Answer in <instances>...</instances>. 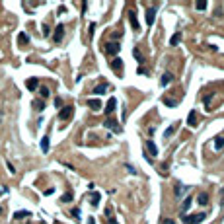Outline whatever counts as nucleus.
<instances>
[{
	"instance_id": "obj_1",
	"label": "nucleus",
	"mask_w": 224,
	"mask_h": 224,
	"mask_svg": "<svg viewBox=\"0 0 224 224\" xmlns=\"http://www.w3.org/2000/svg\"><path fill=\"white\" fill-rule=\"evenodd\" d=\"M205 218H207L205 213H199V214H183V216H181V220H183L185 224H201Z\"/></svg>"
},
{
	"instance_id": "obj_2",
	"label": "nucleus",
	"mask_w": 224,
	"mask_h": 224,
	"mask_svg": "<svg viewBox=\"0 0 224 224\" xmlns=\"http://www.w3.org/2000/svg\"><path fill=\"white\" fill-rule=\"evenodd\" d=\"M72 113H74V107H72V105H62V109L59 111V119L61 121H66V119L72 117Z\"/></svg>"
},
{
	"instance_id": "obj_3",
	"label": "nucleus",
	"mask_w": 224,
	"mask_h": 224,
	"mask_svg": "<svg viewBox=\"0 0 224 224\" xmlns=\"http://www.w3.org/2000/svg\"><path fill=\"white\" fill-rule=\"evenodd\" d=\"M62 37H64V25H62V24H59V25L55 27L53 41H55V43H61V41H62Z\"/></svg>"
},
{
	"instance_id": "obj_4",
	"label": "nucleus",
	"mask_w": 224,
	"mask_h": 224,
	"mask_svg": "<svg viewBox=\"0 0 224 224\" xmlns=\"http://www.w3.org/2000/svg\"><path fill=\"white\" fill-rule=\"evenodd\" d=\"M119 49H121V45H119V43L111 41V43H107V45L103 47V51H105L107 55H115V53H119Z\"/></svg>"
},
{
	"instance_id": "obj_5",
	"label": "nucleus",
	"mask_w": 224,
	"mask_h": 224,
	"mask_svg": "<svg viewBox=\"0 0 224 224\" xmlns=\"http://www.w3.org/2000/svg\"><path fill=\"white\" fill-rule=\"evenodd\" d=\"M129 20H131V25H133V30H135V31H136V30H140L139 20H136V12H135V10L129 12Z\"/></svg>"
},
{
	"instance_id": "obj_6",
	"label": "nucleus",
	"mask_w": 224,
	"mask_h": 224,
	"mask_svg": "<svg viewBox=\"0 0 224 224\" xmlns=\"http://www.w3.org/2000/svg\"><path fill=\"white\" fill-rule=\"evenodd\" d=\"M115 107H117V99H115V98H109V102H107V105H105V113L111 115V113L115 111Z\"/></svg>"
},
{
	"instance_id": "obj_7",
	"label": "nucleus",
	"mask_w": 224,
	"mask_h": 224,
	"mask_svg": "<svg viewBox=\"0 0 224 224\" xmlns=\"http://www.w3.org/2000/svg\"><path fill=\"white\" fill-rule=\"evenodd\" d=\"M154 20H156V6H154V8H148V10H146V21H148V25H152Z\"/></svg>"
},
{
	"instance_id": "obj_8",
	"label": "nucleus",
	"mask_w": 224,
	"mask_h": 224,
	"mask_svg": "<svg viewBox=\"0 0 224 224\" xmlns=\"http://www.w3.org/2000/svg\"><path fill=\"white\" fill-rule=\"evenodd\" d=\"M25 86H27V90L35 92V90H37V86H39V80H37V78H30V80L25 82Z\"/></svg>"
},
{
	"instance_id": "obj_9",
	"label": "nucleus",
	"mask_w": 224,
	"mask_h": 224,
	"mask_svg": "<svg viewBox=\"0 0 224 224\" xmlns=\"http://www.w3.org/2000/svg\"><path fill=\"white\" fill-rule=\"evenodd\" d=\"M171 80H173V76L170 74V72H164L162 78H160V84L162 86H168V84H171Z\"/></svg>"
},
{
	"instance_id": "obj_10",
	"label": "nucleus",
	"mask_w": 224,
	"mask_h": 224,
	"mask_svg": "<svg viewBox=\"0 0 224 224\" xmlns=\"http://www.w3.org/2000/svg\"><path fill=\"white\" fill-rule=\"evenodd\" d=\"M187 123H189V127H197V111H189Z\"/></svg>"
},
{
	"instance_id": "obj_11",
	"label": "nucleus",
	"mask_w": 224,
	"mask_h": 224,
	"mask_svg": "<svg viewBox=\"0 0 224 224\" xmlns=\"http://www.w3.org/2000/svg\"><path fill=\"white\" fill-rule=\"evenodd\" d=\"M111 68H113L115 72H123V62H121V59H113V61H111Z\"/></svg>"
},
{
	"instance_id": "obj_12",
	"label": "nucleus",
	"mask_w": 224,
	"mask_h": 224,
	"mask_svg": "<svg viewBox=\"0 0 224 224\" xmlns=\"http://www.w3.org/2000/svg\"><path fill=\"white\" fill-rule=\"evenodd\" d=\"M146 148H148L150 156H158V148H156V144H154L152 140H148V142H146Z\"/></svg>"
},
{
	"instance_id": "obj_13",
	"label": "nucleus",
	"mask_w": 224,
	"mask_h": 224,
	"mask_svg": "<svg viewBox=\"0 0 224 224\" xmlns=\"http://www.w3.org/2000/svg\"><path fill=\"white\" fill-rule=\"evenodd\" d=\"M105 127L113 129L115 133H119V131H121V129H119V125H117V121H113V119H107V121H105Z\"/></svg>"
},
{
	"instance_id": "obj_14",
	"label": "nucleus",
	"mask_w": 224,
	"mask_h": 224,
	"mask_svg": "<svg viewBox=\"0 0 224 224\" xmlns=\"http://www.w3.org/2000/svg\"><path fill=\"white\" fill-rule=\"evenodd\" d=\"M27 216H31L30 211H18L16 214H14V218H16V220H21V218H27Z\"/></svg>"
},
{
	"instance_id": "obj_15",
	"label": "nucleus",
	"mask_w": 224,
	"mask_h": 224,
	"mask_svg": "<svg viewBox=\"0 0 224 224\" xmlns=\"http://www.w3.org/2000/svg\"><path fill=\"white\" fill-rule=\"evenodd\" d=\"M197 201H199V205H203V207L208 205V193H199V199Z\"/></svg>"
},
{
	"instance_id": "obj_16",
	"label": "nucleus",
	"mask_w": 224,
	"mask_h": 224,
	"mask_svg": "<svg viewBox=\"0 0 224 224\" xmlns=\"http://www.w3.org/2000/svg\"><path fill=\"white\" fill-rule=\"evenodd\" d=\"M18 43H20V45H27V43H30L27 33H20V35H18Z\"/></svg>"
},
{
	"instance_id": "obj_17",
	"label": "nucleus",
	"mask_w": 224,
	"mask_h": 224,
	"mask_svg": "<svg viewBox=\"0 0 224 224\" xmlns=\"http://www.w3.org/2000/svg\"><path fill=\"white\" fill-rule=\"evenodd\" d=\"M105 90H107V84H99V86H96V88H94V94H96V96H102Z\"/></svg>"
},
{
	"instance_id": "obj_18",
	"label": "nucleus",
	"mask_w": 224,
	"mask_h": 224,
	"mask_svg": "<svg viewBox=\"0 0 224 224\" xmlns=\"http://www.w3.org/2000/svg\"><path fill=\"white\" fill-rule=\"evenodd\" d=\"M179 41H181V33L177 31V33H173V35H171V39H170V45H177Z\"/></svg>"
},
{
	"instance_id": "obj_19",
	"label": "nucleus",
	"mask_w": 224,
	"mask_h": 224,
	"mask_svg": "<svg viewBox=\"0 0 224 224\" xmlns=\"http://www.w3.org/2000/svg\"><path fill=\"white\" fill-rule=\"evenodd\" d=\"M41 150L43 152H49V136H43L41 139Z\"/></svg>"
},
{
	"instance_id": "obj_20",
	"label": "nucleus",
	"mask_w": 224,
	"mask_h": 224,
	"mask_svg": "<svg viewBox=\"0 0 224 224\" xmlns=\"http://www.w3.org/2000/svg\"><path fill=\"white\" fill-rule=\"evenodd\" d=\"M187 189H189L187 185H181V183H177V185H176V195L179 197V195H181V193H185Z\"/></svg>"
},
{
	"instance_id": "obj_21",
	"label": "nucleus",
	"mask_w": 224,
	"mask_h": 224,
	"mask_svg": "<svg viewBox=\"0 0 224 224\" xmlns=\"http://www.w3.org/2000/svg\"><path fill=\"white\" fill-rule=\"evenodd\" d=\"M222 146H224V139H222V136H216V139H214V148L220 150Z\"/></svg>"
},
{
	"instance_id": "obj_22",
	"label": "nucleus",
	"mask_w": 224,
	"mask_h": 224,
	"mask_svg": "<svg viewBox=\"0 0 224 224\" xmlns=\"http://www.w3.org/2000/svg\"><path fill=\"white\" fill-rule=\"evenodd\" d=\"M88 103H90V107H92V109H94V111H98V109H99V107H102V103H99V102H98V99H90V102H88Z\"/></svg>"
},
{
	"instance_id": "obj_23",
	"label": "nucleus",
	"mask_w": 224,
	"mask_h": 224,
	"mask_svg": "<svg viewBox=\"0 0 224 224\" xmlns=\"http://www.w3.org/2000/svg\"><path fill=\"white\" fill-rule=\"evenodd\" d=\"M133 55L136 57V61H139V62H144V57H142V53L139 51V49H133Z\"/></svg>"
},
{
	"instance_id": "obj_24",
	"label": "nucleus",
	"mask_w": 224,
	"mask_h": 224,
	"mask_svg": "<svg viewBox=\"0 0 224 224\" xmlns=\"http://www.w3.org/2000/svg\"><path fill=\"white\" fill-rule=\"evenodd\" d=\"M162 102H164L166 105H168V107H176V105H177V102H176V99H168V98H164Z\"/></svg>"
},
{
	"instance_id": "obj_25",
	"label": "nucleus",
	"mask_w": 224,
	"mask_h": 224,
	"mask_svg": "<svg viewBox=\"0 0 224 224\" xmlns=\"http://www.w3.org/2000/svg\"><path fill=\"white\" fill-rule=\"evenodd\" d=\"M33 107H35L37 111H43V109H45V103H43V102H39V99H37V102H33Z\"/></svg>"
},
{
	"instance_id": "obj_26",
	"label": "nucleus",
	"mask_w": 224,
	"mask_h": 224,
	"mask_svg": "<svg viewBox=\"0 0 224 224\" xmlns=\"http://www.w3.org/2000/svg\"><path fill=\"white\" fill-rule=\"evenodd\" d=\"M191 201H193L191 197H187V199L183 201V207H181V211H183V213H185V211H187V208H189V207H191Z\"/></svg>"
},
{
	"instance_id": "obj_27",
	"label": "nucleus",
	"mask_w": 224,
	"mask_h": 224,
	"mask_svg": "<svg viewBox=\"0 0 224 224\" xmlns=\"http://www.w3.org/2000/svg\"><path fill=\"white\" fill-rule=\"evenodd\" d=\"M98 205H99V195L94 193V195H92V207H98Z\"/></svg>"
},
{
	"instance_id": "obj_28",
	"label": "nucleus",
	"mask_w": 224,
	"mask_h": 224,
	"mask_svg": "<svg viewBox=\"0 0 224 224\" xmlns=\"http://www.w3.org/2000/svg\"><path fill=\"white\" fill-rule=\"evenodd\" d=\"M61 201H62V203H70V201H72V193H64L62 197H61Z\"/></svg>"
},
{
	"instance_id": "obj_29",
	"label": "nucleus",
	"mask_w": 224,
	"mask_h": 224,
	"mask_svg": "<svg viewBox=\"0 0 224 224\" xmlns=\"http://www.w3.org/2000/svg\"><path fill=\"white\" fill-rule=\"evenodd\" d=\"M39 94H41V98H49V88L43 86V88H39Z\"/></svg>"
},
{
	"instance_id": "obj_30",
	"label": "nucleus",
	"mask_w": 224,
	"mask_h": 224,
	"mask_svg": "<svg viewBox=\"0 0 224 224\" xmlns=\"http://www.w3.org/2000/svg\"><path fill=\"white\" fill-rule=\"evenodd\" d=\"M173 133H176V125H171V127L168 129V131H166V139H168V136H171Z\"/></svg>"
},
{
	"instance_id": "obj_31",
	"label": "nucleus",
	"mask_w": 224,
	"mask_h": 224,
	"mask_svg": "<svg viewBox=\"0 0 224 224\" xmlns=\"http://www.w3.org/2000/svg\"><path fill=\"white\" fill-rule=\"evenodd\" d=\"M74 218H80V208H72V213H70Z\"/></svg>"
},
{
	"instance_id": "obj_32",
	"label": "nucleus",
	"mask_w": 224,
	"mask_h": 224,
	"mask_svg": "<svg viewBox=\"0 0 224 224\" xmlns=\"http://www.w3.org/2000/svg\"><path fill=\"white\" fill-rule=\"evenodd\" d=\"M55 107H61L62 109V99L61 98H55Z\"/></svg>"
},
{
	"instance_id": "obj_33",
	"label": "nucleus",
	"mask_w": 224,
	"mask_h": 224,
	"mask_svg": "<svg viewBox=\"0 0 224 224\" xmlns=\"http://www.w3.org/2000/svg\"><path fill=\"white\" fill-rule=\"evenodd\" d=\"M207 8V2H199L197 4V10H205Z\"/></svg>"
},
{
	"instance_id": "obj_34",
	"label": "nucleus",
	"mask_w": 224,
	"mask_h": 224,
	"mask_svg": "<svg viewBox=\"0 0 224 224\" xmlns=\"http://www.w3.org/2000/svg\"><path fill=\"white\" fill-rule=\"evenodd\" d=\"M6 166H8V171H10V173H16V168H14V166H12L10 162H8V164H6Z\"/></svg>"
},
{
	"instance_id": "obj_35",
	"label": "nucleus",
	"mask_w": 224,
	"mask_h": 224,
	"mask_svg": "<svg viewBox=\"0 0 224 224\" xmlns=\"http://www.w3.org/2000/svg\"><path fill=\"white\" fill-rule=\"evenodd\" d=\"M162 224H176V222H173L171 218H166V220H162Z\"/></svg>"
},
{
	"instance_id": "obj_36",
	"label": "nucleus",
	"mask_w": 224,
	"mask_h": 224,
	"mask_svg": "<svg viewBox=\"0 0 224 224\" xmlns=\"http://www.w3.org/2000/svg\"><path fill=\"white\" fill-rule=\"evenodd\" d=\"M109 224H117V220H115V216H109Z\"/></svg>"
},
{
	"instance_id": "obj_37",
	"label": "nucleus",
	"mask_w": 224,
	"mask_h": 224,
	"mask_svg": "<svg viewBox=\"0 0 224 224\" xmlns=\"http://www.w3.org/2000/svg\"><path fill=\"white\" fill-rule=\"evenodd\" d=\"M0 213H2V207H0Z\"/></svg>"
}]
</instances>
